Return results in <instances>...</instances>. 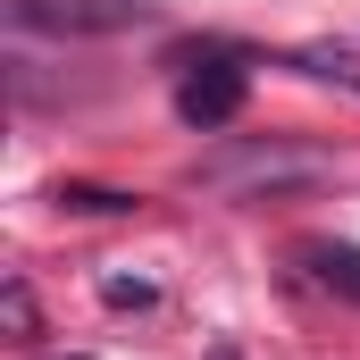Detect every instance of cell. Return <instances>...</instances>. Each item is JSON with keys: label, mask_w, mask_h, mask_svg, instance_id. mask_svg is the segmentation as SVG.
Here are the masks:
<instances>
[{"label": "cell", "mask_w": 360, "mask_h": 360, "mask_svg": "<svg viewBox=\"0 0 360 360\" xmlns=\"http://www.w3.org/2000/svg\"><path fill=\"white\" fill-rule=\"evenodd\" d=\"M310 269H319V285H327V293L360 302V243H319V252H310Z\"/></svg>", "instance_id": "obj_3"}, {"label": "cell", "mask_w": 360, "mask_h": 360, "mask_svg": "<svg viewBox=\"0 0 360 360\" xmlns=\"http://www.w3.org/2000/svg\"><path fill=\"white\" fill-rule=\"evenodd\" d=\"M59 201L68 210H134L126 193H101V184H59Z\"/></svg>", "instance_id": "obj_5"}, {"label": "cell", "mask_w": 360, "mask_h": 360, "mask_svg": "<svg viewBox=\"0 0 360 360\" xmlns=\"http://www.w3.org/2000/svg\"><path fill=\"white\" fill-rule=\"evenodd\" d=\"M17 25H59V34H109V25H143V0H17Z\"/></svg>", "instance_id": "obj_2"}, {"label": "cell", "mask_w": 360, "mask_h": 360, "mask_svg": "<svg viewBox=\"0 0 360 360\" xmlns=\"http://www.w3.org/2000/svg\"><path fill=\"white\" fill-rule=\"evenodd\" d=\"M0 310H8V327H17V335H34V293H25V285H8V293H0Z\"/></svg>", "instance_id": "obj_6"}, {"label": "cell", "mask_w": 360, "mask_h": 360, "mask_svg": "<svg viewBox=\"0 0 360 360\" xmlns=\"http://www.w3.org/2000/svg\"><path fill=\"white\" fill-rule=\"evenodd\" d=\"M302 68L327 76V84H352V92H360V59H352V51H302Z\"/></svg>", "instance_id": "obj_4"}, {"label": "cell", "mask_w": 360, "mask_h": 360, "mask_svg": "<svg viewBox=\"0 0 360 360\" xmlns=\"http://www.w3.org/2000/svg\"><path fill=\"white\" fill-rule=\"evenodd\" d=\"M235 109H243V68H235V59H201V68L176 84V117L201 126V134L235 126Z\"/></svg>", "instance_id": "obj_1"}]
</instances>
